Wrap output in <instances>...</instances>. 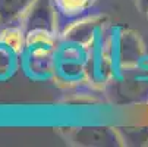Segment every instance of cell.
<instances>
[{
	"label": "cell",
	"mask_w": 148,
	"mask_h": 147,
	"mask_svg": "<svg viewBox=\"0 0 148 147\" xmlns=\"http://www.w3.org/2000/svg\"><path fill=\"white\" fill-rule=\"evenodd\" d=\"M0 28H2V27H0Z\"/></svg>",
	"instance_id": "4fadbf2b"
},
{
	"label": "cell",
	"mask_w": 148,
	"mask_h": 147,
	"mask_svg": "<svg viewBox=\"0 0 148 147\" xmlns=\"http://www.w3.org/2000/svg\"><path fill=\"white\" fill-rule=\"evenodd\" d=\"M60 35L47 30L27 31V49H57Z\"/></svg>",
	"instance_id": "30bf717a"
},
{
	"label": "cell",
	"mask_w": 148,
	"mask_h": 147,
	"mask_svg": "<svg viewBox=\"0 0 148 147\" xmlns=\"http://www.w3.org/2000/svg\"><path fill=\"white\" fill-rule=\"evenodd\" d=\"M0 44L10 49L18 56L27 50V32L22 25H9L0 28Z\"/></svg>",
	"instance_id": "9c48e42d"
},
{
	"label": "cell",
	"mask_w": 148,
	"mask_h": 147,
	"mask_svg": "<svg viewBox=\"0 0 148 147\" xmlns=\"http://www.w3.org/2000/svg\"><path fill=\"white\" fill-rule=\"evenodd\" d=\"M21 25L25 32L31 30H47L59 34V15L53 0H35Z\"/></svg>",
	"instance_id": "8992f818"
},
{
	"label": "cell",
	"mask_w": 148,
	"mask_h": 147,
	"mask_svg": "<svg viewBox=\"0 0 148 147\" xmlns=\"http://www.w3.org/2000/svg\"><path fill=\"white\" fill-rule=\"evenodd\" d=\"M19 57L16 53H13L10 49L0 44V81H5L10 78L18 66H19Z\"/></svg>",
	"instance_id": "8fae6325"
},
{
	"label": "cell",
	"mask_w": 148,
	"mask_h": 147,
	"mask_svg": "<svg viewBox=\"0 0 148 147\" xmlns=\"http://www.w3.org/2000/svg\"><path fill=\"white\" fill-rule=\"evenodd\" d=\"M21 63L28 77L47 79L56 74V49H27Z\"/></svg>",
	"instance_id": "5b68a950"
},
{
	"label": "cell",
	"mask_w": 148,
	"mask_h": 147,
	"mask_svg": "<svg viewBox=\"0 0 148 147\" xmlns=\"http://www.w3.org/2000/svg\"><path fill=\"white\" fill-rule=\"evenodd\" d=\"M112 52L119 71L139 66L145 59V46L141 35L128 28H119L113 32Z\"/></svg>",
	"instance_id": "7a4b0ae2"
},
{
	"label": "cell",
	"mask_w": 148,
	"mask_h": 147,
	"mask_svg": "<svg viewBox=\"0 0 148 147\" xmlns=\"http://www.w3.org/2000/svg\"><path fill=\"white\" fill-rule=\"evenodd\" d=\"M53 3L59 15V22L63 21L68 25L72 21L88 15L95 6L97 0H53Z\"/></svg>",
	"instance_id": "ba28073f"
},
{
	"label": "cell",
	"mask_w": 148,
	"mask_h": 147,
	"mask_svg": "<svg viewBox=\"0 0 148 147\" xmlns=\"http://www.w3.org/2000/svg\"><path fill=\"white\" fill-rule=\"evenodd\" d=\"M35 0H0V27L21 25Z\"/></svg>",
	"instance_id": "52a82bcc"
},
{
	"label": "cell",
	"mask_w": 148,
	"mask_h": 147,
	"mask_svg": "<svg viewBox=\"0 0 148 147\" xmlns=\"http://www.w3.org/2000/svg\"><path fill=\"white\" fill-rule=\"evenodd\" d=\"M135 3H136L138 10H139L142 15L148 16V0H135Z\"/></svg>",
	"instance_id": "7c38bea8"
},
{
	"label": "cell",
	"mask_w": 148,
	"mask_h": 147,
	"mask_svg": "<svg viewBox=\"0 0 148 147\" xmlns=\"http://www.w3.org/2000/svg\"><path fill=\"white\" fill-rule=\"evenodd\" d=\"M54 77L66 84H79L87 79V49L60 41L56 49Z\"/></svg>",
	"instance_id": "6da1fadb"
},
{
	"label": "cell",
	"mask_w": 148,
	"mask_h": 147,
	"mask_svg": "<svg viewBox=\"0 0 148 147\" xmlns=\"http://www.w3.org/2000/svg\"><path fill=\"white\" fill-rule=\"evenodd\" d=\"M65 138L73 146L87 147H114L123 146L122 135L117 128L106 125H91V127L66 128Z\"/></svg>",
	"instance_id": "3957f363"
},
{
	"label": "cell",
	"mask_w": 148,
	"mask_h": 147,
	"mask_svg": "<svg viewBox=\"0 0 148 147\" xmlns=\"http://www.w3.org/2000/svg\"><path fill=\"white\" fill-rule=\"evenodd\" d=\"M104 19L106 18L103 15H91V13L78 18L62 30L60 41L88 49L103 31Z\"/></svg>",
	"instance_id": "277c9868"
}]
</instances>
